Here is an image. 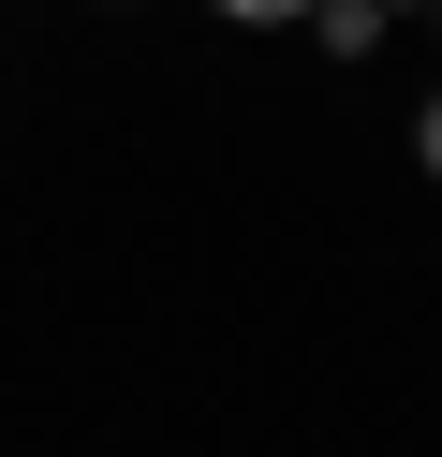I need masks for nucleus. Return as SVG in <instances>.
<instances>
[{
	"instance_id": "5",
	"label": "nucleus",
	"mask_w": 442,
	"mask_h": 457,
	"mask_svg": "<svg viewBox=\"0 0 442 457\" xmlns=\"http://www.w3.org/2000/svg\"><path fill=\"white\" fill-rule=\"evenodd\" d=\"M428 15H442V0H428Z\"/></svg>"
},
{
	"instance_id": "1",
	"label": "nucleus",
	"mask_w": 442,
	"mask_h": 457,
	"mask_svg": "<svg viewBox=\"0 0 442 457\" xmlns=\"http://www.w3.org/2000/svg\"><path fill=\"white\" fill-rule=\"evenodd\" d=\"M310 45H324V60H369L383 15H369V0H310Z\"/></svg>"
},
{
	"instance_id": "3",
	"label": "nucleus",
	"mask_w": 442,
	"mask_h": 457,
	"mask_svg": "<svg viewBox=\"0 0 442 457\" xmlns=\"http://www.w3.org/2000/svg\"><path fill=\"white\" fill-rule=\"evenodd\" d=\"M413 162H428V178H442V104H428V119H413Z\"/></svg>"
},
{
	"instance_id": "4",
	"label": "nucleus",
	"mask_w": 442,
	"mask_h": 457,
	"mask_svg": "<svg viewBox=\"0 0 442 457\" xmlns=\"http://www.w3.org/2000/svg\"><path fill=\"white\" fill-rule=\"evenodd\" d=\"M369 15H428V0H369Z\"/></svg>"
},
{
	"instance_id": "2",
	"label": "nucleus",
	"mask_w": 442,
	"mask_h": 457,
	"mask_svg": "<svg viewBox=\"0 0 442 457\" xmlns=\"http://www.w3.org/2000/svg\"><path fill=\"white\" fill-rule=\"evenodd\" d=\"M206 15H236V30H310V0H206Z\"/></svg>"
}]
</instances>
